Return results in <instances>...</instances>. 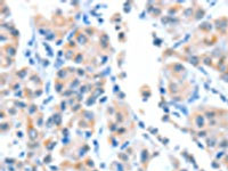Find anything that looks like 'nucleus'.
<instances>
[{"instance_id":"2","label":"nucleus","mask_w":228,"mask_h":171,"mask_svg":"<svg viewBox=\"0 0 228 171\" xmlns=\"http://www.w3.org/2000/svg\"><path fill=\"white\" fill-rule=\"evenodd\" d=\"M76 41H78L80 44L86 46V44H88V42H89V37L84 32H79L78 34H76Z\"/></svg>"},{"instance_id":"9","label":"nucleus","mask_w":228,"mask_h":171,"mask_svg":"<svg viewBox=\"0 0 228 171\" xmlns=\"http://www.w3.org/2000/svg\"><path fill=\"white\" fill-rule=\"evenodd\" d=\"M124 37H126V34H124V33L122 32V33H120V35L118 37V39H119L120 41H123V40H124Z\"/></svg>"},{"instance_id":"1","label":"nucleus","mask_w":228,"mask_h":171,"mask_svg":"<svg viewBox=\"0 0 228 171\" xmlns=\"http://www.w3.org/2000/svg\"><path fill=\"white\" fill-rule=\"evenodd\" d=\"M110 38H108L107 33L106 32H100L99 34V46L102 49H104V50H106V49L110 47Z\"/></svg>"},{"instance_id":"8","label":"nucleus","mask_w":228,"mask_h":171,"mask_svg":"<svg viewBox=\"0 0 228 171\" xmlns=\"http://www.w3.org/2000/svg\"><path fill=\"white\" fill-rule=\"evenodd\" d=\"M76 71H78V72H76V73H78V74L80 75V77H83V75L86 74V72H84V70H83V68H78V70H76Z\"/></svg>"},{"instance_id":"3","label":"nucleus","mask_w":228,"mask_h":171,"mask_svg":"<svg viewBox=\"0 0 228 171\" xmlns=\"http://www.w3.org/2000/svg\"><path fill=\"white\" fill-rule=\"evenodd\" d=\"M204 125H205V122H204L203 115H201V114L196 115V127H197V128H203Z\"/></svg>"},{"instance_id":"7","label":"nucleus","mask_w":228,"mask_h":171,"mask_svg":"<svg viewBox=\"0 0 228 171\" xmlns=\"http://www.w3.org/2000/svg\"><path fill=\"white\" fill-rule=\"evenodd\" d=\"M202 62H204V64H206V65H212V59L209 56H206V55H204V56H203V60H202Z\"/></svg>"},{"instance_id":"4","label":"nucleus","mask_w":228,"mask_h":171,"mask_svg":"<svg viewBox=\"0 0 228 171\" xmlns=\"http://www.w3.org/2000/svg\"><path fill=\"white\" fill-rule=\"evenodd\" d=\"M73 62H75V63H82L83 62V52H80V51L76 52L73 57Z\"/></svg>"},{"instance_id":"6","label":"nucleus","mask_w":228,"mask_h":171,"mask_svg":"<svg viewBox=\"0 0 228 171\" xmlns=\"http://www.w3.org/2000/svg\"><path fill=\"white\" fill-rule=\"evenodd\" d=\"M205 116L208 118V119L212 120V119H214V118L217 116V112L216 111H206L205 112Z\"/></svg>"},{"instance_id":"5","label":"nucleus","mask_w":228,"mask_h":171,"mask_svg":"<svg viewBox=\"0 0 228 171\" xmlns=\"http://www.w3.org/2000/svg\"><path fill=\"white\" fill-rule=\"evenodd\" d=\"M83 32L86 33L88 37H92L95 34V32H96V29H94V28H86L83 30Z\"/></svg>"}]
</instances>
